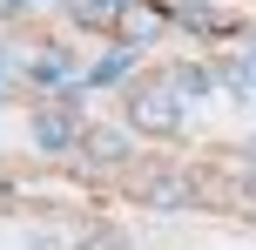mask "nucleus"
I'll list each match as a JSON object with an SVG mask.
<instances>
[{
    "label": "nucleus",
    "mask_w": 256,
    "mask_h": 250,
    "mask_svg": "<svg viewBox=\"0 0 256 250\" xmlns=\"http://www.w3.org/2000/svg\"><path fill=\"white\" fill-rule=\"evenodd\" d=\"M243 156H250V162H256V142H250V149H243Z\"/></svg>",
    "instance_id": "4468645a"
},
{
    "label": "nucleus",
    "mask_w": 256,
    "mask_h": 250,
    "mask_svg": "<svg viewBox=\"0 0 256 250\" xmlns=\"http://www.w3.org/2000/svg\"><path fill=\"white\" fill-rule=\"evenodd\" d=\"M7 95H14V61L0 54V102H7Z\"/></svg>",
    "instance_id": "f8f14e48"
},
{
    "label": "nucleus",
    "mask_w": 256,
    "mask_h": 250,
    "mask_svg": "<svg viewBox=\"0 0 256 250\" xmlns=\"http://www.w3.org/2000/svg\"><path fill=\"white\" fill-rule=\"evenodd\" d=\"M81 250H122V243H115V237H108V230H102V237H88Z\"/></svg>",
    "instance_id": "ddd939ff"
},
{
    "label": "nucleus",
    "mask_w": 256,
    "mask_h": 250,
    "mask_svg": "<svg viewBox=\"0 0 256 250\" xmlns=\"http://www.w3.org/2000/svg\"><path fill=\"white\" fill-rule=\"evenodd\" d=\"M128 122H135V129H155V135H176V129H182L176 88H142V95H128Z\"/></svg>",
    "instance_id": "f257e3e1"
},
{
    "label": "nucleus",
    "mask_w": 256,
    "mask_h": 250,
    "mask_svg": "<svg viewBox=\"0 0 256 250\" xmlns=\"http://www.w3.org/2000/svg\"><path fill=\"white\" fill-rule=\"evenodd\" d=\"M34 142L48 149V156H61V149H81V122L68 115V108H40V115H34Z\"/></svg>",
    "instance_id": "f03ea898"
},
{
    "label": "nucleus",
    "mask_w": 256,
    "mask_h": 250,
    "mask_svg": "<svg viewBox=\"0 0 256 250\" xmlns=\"http://www.w3.org/2000/svg\"><path fill=\"white\" fill-rule=\"evenodd\" d=\"M182 27H196V34H216V27H230V21H222L216 7H202V0H189V7H182Z\"/></svg>",
    "instance_id": "423d86ee"
},
{
    "label": "nucleus",
    "mask_w": 256,
    "mask_h": 250,
    "mask_svg": "<svg viewBox=\"0 0 256 250\" xmlns=\"http://www.w3.org/2000/svg\"><path fill=\"white\" fill-rule=\"evenodd\" d=\"M27 75H34V81H61V75H68V54H61V48H48L34 68H27Z\"/></svg>",
    "instance_id": "9d476101"
},
{
    "label": "nucleus",
    "mask_w": 256,
    "mask_h": 250,
    "mask_svg": "<svg viewBox=\"0 0 256 250\" xmlns=\"http://www.w3.org/2000/svg\"><path fill=\"white\" fill-rule=\"evenodd\" d=\"M122 21H128V41H155V34H162V14H142V7H128Z\"/></svg>",
    "instance_id": "6e6552de"
},
{
    "label": "nucleus",
    "mask_w": 256,
    "mask_h": 250,
    "mask_svg": "<svg viewBox=\"0 0 256 250\" xmlns=\"http://www.w3.org/2000/svg\"><path fill=\"white\" fill-rule=\"evenodd\" d=\"M122 14H128V0H74V21H88V27L122 21Z\"/></svg>",
    "instance_id": "20e7f679"
},
{
    "label": "nucleus",
    "mask_w": 256,
    "mask_h": 250,
    "mask_svg": "<svg viewBox=\"0 0 256 250\" xmlns=\"http://www.w3.org/2000/svg\"><path fill=\"white\" fill-rule=\"evenodd\" d=\"M222 81H230L236 95H256V54H250V61H230V75H222Z\"/></svg>",
    "instance_id": "9b49d317"
},
{
    "label": "nucleus",
    "mask_w": 256,
    "mask_h": 250,
    "mask_svg": "<svg viewBox=\"0 0 256 250\" xmlns=\"http://www.w3.org/2000/svg\"><path fill=\"white\" fill-rule=\"evenodd\" d=\"M168 88H176V95H209V88H216V75H209V68H176Z\"/></svg>",
    "instance_id": "39448f33"
},
{
    "label": "nucleus",
    "mask_w": 256,
    "mask_h": 250,
    "mask_svg": "<svg viewBox=\"0 0 256 250\" xmlns=\"http://www.w3.org/2000/svg\"><path fill=\"white\" fill-rule=\"evenodd\" d=\"M142 196H148V203H182V196H189V183H176V176H148Z\"/></svg>",
    "instance_id": "0eeeda50"
},
{
    "label": "nucleus",
    "mask_w": 256,
    "mask_h": 250,
    "mask_svg": "<svg viewBox=\"0 0 256 250\" xmlns=\"http://www.w3.org/2000/svg\"><path fill=\"white\" fill-rule=\"evenodd\" d=\"M128 61H135V48H115L108 61H94V75H88V81H122V75H128Z\"/></svg>",
    "instance_id": "1a4fd4ad"
},
{
    "label": "nucleus",
    "mask_w": 256,
    "mask_h": 250,
    "mask_svg": "<svg viewBox=\"0 0 256 250\" xmlns=\"http://www.w3.org/2000/svg\"><path fill=\"white\" fill-rule=\"evenodd\" d=\"M81 149H88L94 162H122L128 156V135L122 129H81Z\"/></svg>",
    "instance_id": "7ed1b4c3"
}]
</instances>
